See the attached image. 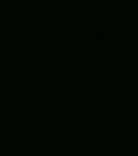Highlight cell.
Returning a JSON list of instances; mask_svg holds the SVG:
<instances>
[{"label":"cell","instance_id":"cell-5","mask_svg":"<svg viewBox=\"0 0 138 156\" xmlns=\"http://www.w3.org/2000/svg\"><path fill=\"white\" fill-rule=\"evenodd\" d=\"M6 106H8V105H6Z\"/></svg>","mask_w":138,"mask_h":156},{"label":"cell","instance_id":"cell-2","mask_svg":"<svg viewBox=\"0 0 138 156\" xmlns=\"http://www.w3.org/2000/svg\"><path fill=\"white\" fill-rule=\"evenodd\" d=\"M68 114L69 115L70 114V112H68Z\"/></svg>","mask_w":138,"mask_h":156},{"label":"cell","instance_id":"cell-1","mask_svg":"<svg viewBox=\"0 0 138 156\" xmlns=\"http://www.w3.org/2000/svg\"><path fill=\"white\" fill-rule=\"evenodd\" d=\"M22 36H24V34H21Z\"/></svg>","mask_w":138,"mask_h":156},{"label":"cell","instance_id":"cell-4","mask_svg":"<svg viewBox=\"0 0 138 156\" xmlns=\"http://www.w3.org/2000/svg\"><path fill=\"white\" fill-rule=\"evenodd\" d=\"M49 102H47V103H48V104H49Z\"/></svg>","mask_w":138,"mask_h":156},{"label":"cell","instance_id":"cell-3","mask_svg":"<svg viewBox=\"0 0 138 156\" xmlns=\"http://www.w3.org/2000/svg\"><path fill=\"white\" fill-rule=\"evenodd\" d=\"M29 130H31V128H29Z\"/></svg>","mask_w":138,"mask_h":156},{"label":"cell","instance_id":"cell-6","mask_svg":"<svg viewBox=\"0 0 138 156\" xmlns=\"http://www.w3.org/2000/svg\"><path fill=\"white\" fill-rule=\"evenodd\" d=\"M42 132H44V131H43H43H42Z\"/></svg>","mask_w":138,"mask_h":156}]
</instances>
